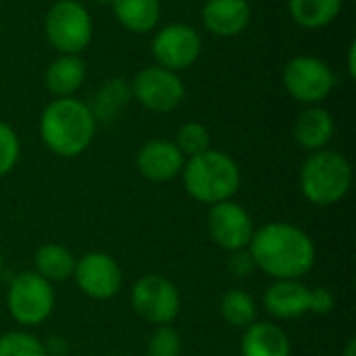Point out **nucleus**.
Returning a JSON list of instances; mask_svg holds the SVG:
<instances>
[{
	"instance_id": "28",
	"label": "nucleus",
	"mask_w": 356,
	"mask_h": 356,
	"mask_svg": "<svg viewBox=\"0 0 356 356\" xmlns=\"http://www.w3.org/2000/svg\"><path fill=\"white\" fill-rule=\"evenodd\" d=\"M334 305H336V298H334L332 290H327V288H311L309 313L327 315V313H332Z\"/></svg>"
},
{
	"instance_id": "16",
	"label": "nucleus",
	"mask_w": 356,
	"mask_h": 356,
	"mask_svg": "<svg viewBox=\"0 0 356 356\" xmlns=\"http://www.w3.org/2000/svg\"><path fill=\"white\" fill-rule=\"evenodd\" d=\"M336 134V121L332 113L319 104L307 106L294 121V138L298 146L307 152H317L327 148V144L334 140Z\"/></svg>"
},
{
	"instance_id": "6",
	"label": "nucleus",
	"mask_w": 356,
	"mask_h": 356,
	"mask_svg": "<svg viewBox=\"0 0 356 356\" xmlns=\"http://www.w3.org/2000/svg\"><path fill=\"white\" fill-rule=\"evenodd\" d=\"M282 83L290 98L300 104H321L336 88V73L327 60L313 54L290 58L282 73Z\"/></svg>"
},
{
	"instance_id": "25",
	"label": "nucleus",
	"mask_w": 356,
	"mask_h": 356,
	"mask_svg": "<svg viewBox=\"0 0 356 356\" xmlns=\"http://www.w3.org/2000/svg\"><path fill=\"white\" fill-rule=\"evenodd\" d=\"M0 356H48L46 346L27 332H8L0 336Z\"/></svg>"
},
{
	"instance_id": "33",
	"label": "nucleus",
	"mask_w": 356,
	"mask_h": 356,
	"mask_svg": "<svg viewBox=\"0 0 356 356\" xmlns=\"http://www.w3.org/2000/svg\"><path fill=\"white\" fill-rule=\"evenodd\" d=\"M0 275H2V254H0Z\"/></svg>"
},
{
	"instance_id": "14",
	"label": "nucleus",
	"mask_w": 356,
	"mask_h": 356,
	"mask_svg": "<svg viewBox=\"0 0 356 356\" xmlns=\"http://www.w3.org/2000/svg\"><path fill=\"white\" fill-rule=\"evenodd\" d=\"M200 17L211 35L236 38L250 25L252 6L248 0H207Z\"/></svg>"
},
{
	"instance_id": "7",
	"label": "nucleus",
	"mask_w": 356,
	"mask_h": 356,
	"mask_svg": "<svg viewBox=\"0 0 356 356\" xmlns=\"http://www.w3.org/2000/svg\"><path fill=\"white\" fill-rule=\"evenodd\" d=\"M6 307L17 323L23 327H35L54 311L52 284L40 277L35 271L19 273L6 292Z\"/></svg>"
},
{
	"instance_id": "24",
	"label": "nucleus",
	"mask_w": 356,
	"mask_h": 356,
	"mask_svg": "<svg viewBox=\"0 0 356 356\" xmlns=\"http://www.w3.org/2000/svg\"><path fill=\"white\" fill-rule=\"evenodd\" d=\"M173 142L181 150V154L190 159L211 148V131L200 121H188L177 129V136Z\"/></svg>"
},
{
	"instance_id": "3",
	"label": "nucleus",
	"mask_w": 356,
	"mask_h": 356,
	"mask_svg": "<svg viewBox=\"0 0 356 356\" xmlns=\"http://www.w3.org/2000/svg\"><path fill=\"white\" fill-rule=\"evenodd\" d=\"M181 179L186 192L196 202L209 207L232 200L242 186L240 165L234 161V156L215 148L186 159Z\"/></svg>"
},
{
	"instance_id": "23",
	"label": "nucleus",
	"mask_w": 356,
	"mask_h": 356,
	"mask_svg": "<svg viewBox=\"0 0 356 356\" xmlns=\"http://www.w3.org/2000/svg\"><path fill=\"white\" fill-rule=\"evenodd\" d=\"M219 311H221V317L232 327L246 330V327H250L257 321L259 307H257V300L246 290L234 288V290H229V292L223 294L221 305H219Z\"/></svg>"
},
{
	"instance_id": "26",
	"label": "nucleus",
	"mask_w": 356,
	"mask_h": 356,
	"mask_svg": "<svg viewBox=\"0 0 356 356\" xmlns=\"http://www.w3.org/2000/svg\"><path fill=\"white\" fill-rule=\"evenodd\" d=\"M148 356H181V336L171 325H159L148 338Z\"/></svg>"
},
{
	"instance_id": "30",
	"label": "nucleus",
	"mask_w": 356,
	"mask_h": 356,
	"mask_svg": "<svg viewBox=\"0 0 356 356\" xmlns=\"http://www.w3.org/2000/svg\"><path fill=\"white\" fill-rule=\"evenodd\" d=\"M346 69H348V77L355 79L356 77V42L353 40L348 46V54H346Z\"/></svg>"
},
{
	"instance_id": "22",
	"label": "nucleus",
	"mask_w": 356,
	"mask_h": 356,
	"mask_svg": "<svg viewBox=\"0 0 356 356\" xmlns=\"http://www.w3.org/2000/svg\"><path fill=\"white\" fill-rule=\"evenodd\" d=\"M131 102V90L129 83L121 77L106 79L94 94V100L90 104L96 121H113L119 117V113Z\"/></svg>"
},
{
	"instance_id": "31",
	"label": "nucleus",
	"mask_w": 356,
	"mask_h": 356,
	"mask_svg": "<svg viewBox=\"0 0 356 356\" xmlns=\"http://www.w3.org/2000/svg\"><path fill=\"white\" fill-rule=\"evenodd\" d=\"M342 356H356V340L355 338H350V340L346 342Z\"/></svg>"
},
{
	"instance_id": "5",
	"label": "nucleus",
	"mask_w": 356,
	"mask_h": 356,
	"mask_svg": "<svg viewBox=\"0 0 356 356\" xmlns=\"http://www.w3.org/2000/svg\"><path fill=\"white\" fill-rule=\"evenodd\" d=\"M44 33L58 54H81L94 38V21L79 0H56L44 17Z\"/></svg>"
},
{
	"instance_id": "9",
	"label": "nucleus",
	"mask_w": 356,
	"mask_h": 356,
	"mask_svg": "<svg viewBox=\"0 0 356 356\" xmlns=\"http://www.w3.org/2000/svg\"><path fill=\"white\" fill-rule=\"evenodd\" d=\"M131 307L140 319L159 327L171 325L181 309L179 290L163 275H144L131 288Z\"/></svg>"
},
{
	"instance_id": "13",
	"label": "nucleus",
	"mask_w": 356,
	"mask_h": 356,
	"mask_svg": "<svg viewBox=\"0 0 356 356\" xmlns=\"http://www.w3.org/2000/svg\"><path fill=\"white\" fill-rule=\"evenodd\" d=\"M186 156L173 140H148L136 154V167L142 177L154 184H165L181 175Z\"/></svg>"
},
{
	"instance_id": "11",
	"label": "nucleus",
	"mask_w": 356,
	"mask_h": 356,
	"mask_svg": "<svg viewBox=\"0 0 356 356\" xmlns=\"http://www.w3.org/2000/svg\"><path fill=\"white\" fill-rule=\"evenodd\" d=\"M207 229H209L211 240L219 248L227 252H236V250L248 248L252 234H254V223L244 207H240L238 202L225 200L209 209Z\"/></svg>"
},
{
	"instance_id": "12",
	"label": "nucleus",
	"mask_w": 356,
	"mask_h": 356,
	"mask_svg": "<svg viewBox=\"0 0 356 356\" xmlns=\"http://www.w3.org/2000/svg\"><path fill=\"white\" fill-rule=\"evenodd\" d=\"M73 277L77 288L94 300H108L117 296L123 286V271L106 252L83 254L79 261H75Z\"/></svg>"
},
{
	"instance_id": "32",
	"label": "nucleus",
	"mask_w": 356,
	"mask_h": 356,
	"mask_svg": "<svg viewBox=\"0 0 356 356\" xmlns=\"http://www.w3.org/2000/svg\"><path fill=\"white\" fill-rule=\"evenodd\" d=\"M96 2H98V4H102V6H111V2H113V0H96Z\"/></svg>"
},
{
	"instance_id": "15",
	"label": "nucleus",
	"mask_w": 356,
	"mask_h": 356,
	"mask_svg": "<svg viewBox=\"0 0 356 356\" xmlns=\"http://www.w3.org/2000/svg\"><path fill=\"white\" fill-rule=\"evenodd\" d=\"M311 288L300 280H275L263 298L267 313L275 319H296L309 313Z\"/></svg>"
},
{
	"instance_id": "20",
	"label": "nucleus",
	"mask_w": 356,
	"mask_h": 356,
	"mask_svg": "<svg viewBox=\"0 0 356 356\" xmlns=\"http://www.w3.org/2000/svg\"><path fill=\"white\" fill-rule=\"evenodd\" d=\"M344 0H288L290 17L305 29H323L334 23Z\"/></svg>"
},
{
	"instance_id": "4",
	"label": "nucleus",
	"mask_w": 356,
	"mask_h": 356,
	"mask_svg": "<svg viewBox=\"0 0 356 356\" xmlns=\"http://www.w3.org/2000/svg\"><path fill=\"white\" fill-rule=\"evenodd\" d=\"M353 188V167L336 150L311 152L300 167V192L315 207H332L346 198Z\"/></svg>"
},
{
	"instance_id": "17",
	"label": "nucleus",
	"mask_w": 356,
	"mask_h": 356,
	"mask_svg": "<svg viewBox=\"0 0 356 356\" xmlns=\"http://www.w3.org/2000/svg\"><path fill=\"white\" fill-rule=\"evenodd\" d=\"M88 75L86 63L79 54H58L44 73L46 90L54 98H69L79 92Z\"/></svg>"
},
{
	"instance_id": "8",
	"label": "nucleus",
	"mask_w": 356,
	"mask_h": 356,
	"mask_svg": "<svg viewBox=\"0 0 356 356\" xmlns=\"http://www.w3.org/2000/svg\"><path fill=\"white\" fill-rule=\"evenodd\" d=\"M129 90L131 100L140 102V106H144L146 111L159 115L175 111L186 98V86L179 73L169 71L156 63L140 69L134 75Z\"/></svg>"
},
{
	"instance_id": "18",
	"label": "nucleus",
	"mask_w": 356,
	"mask_h": 356,
	"mask_svg": "<svg viewBox=\"0 0 356 356\" xmlns=\"http://www.w3.org/2000/svg\"><path fill=\"white\" fill-rule=\"evenodd\" d=\"M240 353L242 356H290L292 344L288 334L267 321H254L250 327L244 330V336L240 340Z\"/></svg>"
},
{
	"instance_id": "10",
	"label": "nucleus",
	"mask_w": 356,
	"mask_h": 356,
	"mask_svg": "<svg viewBox=\"0 0 356 356\" xmlns=\"http://www.w3.org/2000/svg\"><path fill=\"white\" fill-rule=\"evenodd\" d=\"M150 50L156 65L179 73L200 58L202 35L188 23H169L154 33Z\"/></svg>"
},
{
	"instance_id": "19",
	"label": "nucleus",
	"mask_w": 356,
	"mask_h": 356,
	"mask_svg": "<svg viewBox=\"0 0 356 356\" xmlns=\"http://www.w3.org/2000/svg\"><path fill=\"white\" fill-rule=\"evenodd\" d=\"M111 8L129 33H150L161 21V0H113Z\"/></svg>"
},
{
	"instance_id": "27",
	"label": "nucleus",
	"mask_w": 356,
	"mask_h": 356,
	"mask_svg": "<svg viewBox=\"0 0 356 356\" xmlns=\"http://www.w3.org/2000/svg\"><path fill=\"white\" fill-rule=\"evenodd\" d=\"M21 156V142L17 131L0 119V177L10 173Z\"/></svg>"
},
{
	"instance_id": "1",
	"label": "nucleus",
	"mask_w": 356,
	"mask_h": 356,
	"mask_svg": "<svg viewBox=\"0 0 356 356\" xmlns=\"http://www.w3.org/2000/svg\"><path fill=\"white\" fill-rule=\"evenodd\" d=\"M254 267L273 280H300L315 265V244L298 225L275 221L254 229L248 244Z\"/></svg>"
},
{
	"instance_id": "29",
	"label": "nucleus",
	"mask_w": 356,
	"mask_h": 356,
	"mask_svg": "<svg viewBox=\"0 0 356 356\" xmlns=\"http://www.w3.org/2000/svg\"><path fill=\"white\" fill-rule=\"evenodd\" d=\"M254 269H257V267H254V261H252V257H250L248 248L232 252V259H229V271H232L236 277H248Z\"/></svg>"
},
{
	"instance_id": "2",
	"label": "nucleus",
	"mask_w": 356,
	"mask_h": 356,
	"mask_svg": "<svg viewBox=\"0 0 356 356\" xmlns=\"http://www.w3.org/2000/svg\"><path fill=\"white\" fill-rule=\"evenodd\" d=\"M96 125L90 104L75 96L50 100L38 123L44 146L60 159L83 154L96 136Z\"/></svg>"
},
{
	"instance_id": "21",
	"label": "nucleus",
	"mask_w": 356,
	"mask_h": 356,
	"mask_svg": "<svg viewBox=\"0 0 356 356\" xmlns=\"http://www.w3.org/2000/svg\"><path fill=\"white\" fill-rule=\"evenodd\" d=\"M35 273L46 282H65L73 277L75 271V257L69 248L60 244H44L33 254Z\"/></svg>"
}]
</instances>
